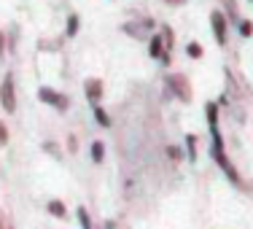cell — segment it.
Here are the masks:
<instances>
[{
	"label": "cell",
	"mask_w": 253,
	"mask_h": 229,
	"mask_svg": "<svg viewBox=\"0 0 253 229\" xmlns=\"http://www.w3.org/2000/svg\"><path fill=\"white\" fill-rule=\"evenodd\" d=\"M167 3H178L180 5V3H186V0H167Z\"/></svg>",
	"instance_id": "cb8c5ba5"
},
{
	"label": "cell",
	"mask_w": 253,
	"mask_h": 229,
	"mask_svg": "<svg viewBox=\"0 0 253 229\" xmlns=\"http://www.w3.org/2000/svg\"><path fill=\"white\" fill-rule=\"evenodd\" d=\"M38 97H41V102H46V105H54L57 111H65V108H68V97H62V94L51 87H41Z\"/></svg>",
	"instance_id": "5b68a950"
},
{
	"label": "cell",
	"mask_w": 253,
	"mask_h": 229,
	"mask_svg": "<svg viewBox=\"0 0 253 229\" xmlns=\"http://www.w3.org/2000/svg\"><path fill=\"white\" fill-rule=\"evenodd\" d=\"M210 27H213V35H215V41H218V46H226V38H229V22H226L224 11L215 8L213 14H210Z\"/></svg>",
	"instance_id": "277c9868"
},
{
	"label": "cell",
	"mask_w": 253,
	"mask_h": 229,
	"mask_svg": "<svg viewBox=\"0 0 253 229\" xmlns=\"http://www.w3.org/2000/svg\"><path fill=\"white\" fill-rule=\"evenodd\" d=\"M148 54H151L154 59H159V62L170 65V51L165 49V41H162V35H151V41H148Z\"/></svg>",
	"instance_id": "8992f818"
},
{
	"label": "cell",
	"mask_w": 253,
	"mask_h": 229,
	"mask_svg": "<svg viewBox=\"0 0 253 229\" xmlns=\"http://www.w3.org/2000/svg\"><path fill=\"white\" fill-rule=\"evenodd\" d=\"M186 54H189L191 59H200L205 51H202V46L197 44V41H189V44H186Z\"/></svg>",
	"instance_id": "4fadbf2b"
},
{
	"label": "cell",
	"mask_w": 253,
	"mask_h": 229,
	"mask_svg": "<svg viewBox=\"0 0 253 229\" xmlns=\"http://www.w3.org/2000/svg\"><path fill=\"white\" fill-rule=\"evenodd\" d=\"M167 156H172V162H180V159H183V154H180L178 146H167Z\"/></svg>",
	"instance_id": "ac0fdd59"
},
{
	"label": "cell",
	"mask_w": 253,
	"mask_h": 229,
	"mask_svg": "<svg viewBox=\"0 0 253 229\" xmlns=\"http://www.w3.org/2000/svg\"><path fill=\"white\" fill-rule=\"evenodd\" d=\"M102 92H105V87H102L100 78H86V81H84V94L89 97L92 105H97V102L102 100Z\"/></svg>",
	"instance_id": "52a82bcc"
},
{
	"label": "cell",
	"mask_w": 253,
	"mask_h": 229,
	"mask_svg": "<svg viewBox=\"0 0 253 229\" xmlns=\"http://www.w3.org/2000/svg\"><path fill=\"white\" fill-rule=\"evenodd\" d=\"M78 25H81L78 14H70V16H68V25H65V35H68V38H73V35H78Z\"/></svg>",
	"instance_id": "30bf717a"
},
{
	"label": "cell",
	"mask_w": 253,
	"mask_h": 229,
	"mask_svg": "<svg viewBox=\"0 0 253 229\" xmlns=\"http://www.w3.org/2000/svg\"><path fill=\"white\" fill-rule=\"evenodd\" d=\"M46 210H49L54 219H65V216H68V208H65L62 200H49L46 202Z\"/></svg>",
	"instance_id": "ba28073f"
},
{
	"label": "cell",
	"mask_w": 253,
	"mask_h": 229,
	"mask_svg": "<svg viewBox=\"0 0 253 229\" xmlns=\"http://www.w3.org/2000/svg\"><path fill=\"white\" fill-rule=\"evenodd\" d=\"M221 3H224V8L229 11V16L234 19V16H237V3H234V0H221Z\"/></svg>",
	"instance_id": "e0dca14e"
},
{
	"label": "cell",
	"mask_w": 253,
	"mask_h": 229,
	"mask_svg": "<svg viewBox=\"0 0 253 229\" xmlns=\"http://www.w3.org/2000/svg\"><path fill=\"white\" fill-rule=\"evenodd\" d=\"M68 148H70V154L78 151V140H76V137H68Z\"/></svg>",
	"instance_id": "44dd1931"
},
{
	"label": "cell",
	"mask_w": 253,
	"mask_h": 229,
	"mask_svg": "<svg viewBox=\"0 0 253 229\" xmlns=\"http://www.w3.org/2000/svg\"><path fill=\"white\" fill-rule=\"evenodd\" d=\"M5 143H8V127L0 122V146H5Z\"/></svg>",
	"instance_id": "ffe728a7"
},
{
	"label": "cell",
	"mask_w": 253,
	"mask_h": 229,
	"mask_svg": "<svg viewBox=\"0 0 253 229\" xmlns=\"http://www.w3.org/2000/svg\"><path fill=\"white\" fill-rule=\"evenodd\" d=\"M186 154H189L191 162L197 159V137L194 135H186Z\"/></svg>",
	"instance_id": "5bb4252c"
},
{
	"label": "cell",
	"mask_w": 253,
	"mask_h": 229,
	"mask_svg": "<svg viewBox=\"0 0 253 229\" xmlns=\"http://www.w3.org/2000/svg\"><path fill=\"white\" fill-rule=\"evenodd\" d=\"M205 113H208L210 135H213V159L218 162V167L226 173V178L232 181V183H243V181H240V173L229 165V156L224 151V140H221V132H218V105H215V102H208V105H205Z\"/></svg>",
	"instance_id": "6da1fadb"
},
{
	"label": "cell",
	"mask_w": 253,
	"mask_h": 229,
	"mask_svg": "<svg viewBox=\"0 0 253 229\" xmlns=\"http://www.w3.org/2000/svg\"><path fill=\"white\" fill-rule=\"evenodd\" d=\"M43 148H46V151H49L51 156H57V159H62V154H59V148H57V146H54V143H51V140H46V143H43Z\"/></svg>",
	"instance_id": "d6986e66"
},
{
	"label": "cell",
	"mask_w": 253,
	"mask_h": 229,
	"mask_svg": "<svg viewBox=\"0 0 253 229\" xmlns=\"http://www.w3.org/2000/svg\"><path fill=\"white\" fill-rule=\"evenodd\" d=\"M105 229H119V227H116V221H105Z\"/></svg>",
	"instance_id": "603a6c76"
},
{
	"label": "cell",
	"mask_w": 253,
	"mask_h": 229,
	"mask_svg": "<svg viewBox=\"0 0 253 229\" xmlns=\"http://www.w3.org/2000/svg\"><path fill=\"white\" fill-rule=\"evenodd\" d=\"M162 41H165V49L172 51V44H175V38H172V30H170V27H162Z\"/></svg>",
	"instance_id": "9a60e30c"
},
{
	"label": "cell",
	"mask_w": 253,
	"mask_h": 229,
	"mask_svg": "<svg viewBox=\"0 0 253 229\" xmlns=\"http://www.w3.org/2000/svg\"><path fill=\"white\" fill-rule=\"evenodd\" d=\"M5 57V38H3V30H0V59Z\"/></svg>",
	"instance_id": "7402d4cb"
},
{
	"label": "cell",
	"mask_w": 253,
	"mask_h": 229,
	"mask_svg": "<svg viewBox=\"0 0 253 229\" xmlns=\"http://www.w3.org/2000/svg\"><path fill=\"white\" fill-rule=\"evenodd\" d=\"M92 162H97V165H100V162H105V143H102V140L92 143Z\"/></svg>",
	"instance_id": "8fae6325"
},
{
	"label": "cell",
	"mask_w": 253,
	"mask_h": 229,
	"mask_svg": "<svg viewBox=\"0 0 253 229\" xmlns=\"http://www.w3.org/2000/svg\"><path fill=\"white\" fill-rule=\"evenodd\" d=\"M76 219H78V224H81V229H92V219H89V210L84 208V205L76 208Z\"/></svg>",
	"instance_id": "9c48e42d"
},
{
	"label": "cell",
	"mask_w": 253,
	"mask_h": 229,
	"mask_svg": "<svg viewBox=\"0 0 253 229\" xmlns=\"http://www.w3.org/2000/svg\"><path fill=\"white\" fill-rule=\"evenodd\" d=\"M94 122H97L100 127H108V124H111V116H108V113H105V108L94 105Z\"/></svg>",
	"instance_id": "7c38bea8"
},
{
	"label": "cell",
	"mask_w": 253,
	"mask_h": 229,
	"mask_svg": "<svg viewBox=\"0 0 253 229\" xmlns=\"http://www.w3.org/2000/svg\"><path fill=\"white\" fill-rule=\"evenodd\" d=\"M240 35H245V38H251V35H253V22L251 19L240 22Z\"/></svg>",
	"instance_id": "2e32d148"
},
{
	"label": "cell",
	"mask_w": 253,
	"mask_h": 229,
	"mask_svg": "<svg viewBox=\"0 0 253 229\" xmlns=\"http://www.w3.org/2000/svg\"><path fill=\"white\" fill-rule=\"evenodd\" d=\"M0 105L8 113L16 111V87H14V76L11 73L3 78V84H0Z\"/></svg>",
	"instance_id": "3957f363"
},
{
	"label": "cell",
	"mask_w": 253,
	"mask_h": 229,
	"mask_svg": "<svg viewBox=\"0 0 253 229\" xmlns=\"http://www.w3.org/2000/svg\"><path fill=\"white\" fill-rule=\"evenodd\" d=\"M167 87H170V94H175L180 102H191V87H189V81H186V76L170 73V78H167Z\"/></svg>",
	"instance_id": "7a4b0ae2"
}]
</instances>
